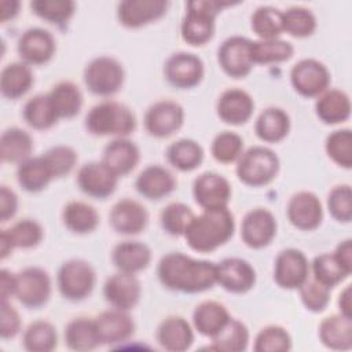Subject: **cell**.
I'll list each match as a JSON object with an SVG mask.
<instances>
[{"label": "cell", "mask_w": 352, "mask_h": 352, "mask_svg": "<svg viewBox=\"0 0 352 352\" xmlns=\"http://www.w3.org/2000/svg\"><path fill=\"white\" fill-rule=\"evenodd\" d=\"M34 78L29 65L12 62L3 67L0 74V91L7 99L16 100L22 98L33 85Z\"/></svg>", "instance_id": "32"}, {"label": "cell", "mask_w": 352, "mask_h": 352, "mask_svg": "<svg viewBox=\"0 0 352 352\" xmlns=\"http://www.w3.org/2000/svg\"><path fill=\"white\" fill-rule=\"evenodd\" d=\"M235 230L234 214L230 209H204L199 216H195L190 223L184 238L187 245L198 253H210L223 246Z\"/></svg>", "instance_id": "2"}, {"label": "cell", "mask_w": 352, "mask_h": 352, "mask_svg": "<svg viewBox=\"0 0 352 352\" xmlns=\"http://www.w3.org/2000/svg\"><path fill=\"white\" fill-rule=\"evenodd\" d=\"M157 275L162 286L169 290L201 293L216 283V264L172 252L160 260Z\"/></svg>", "instance_id": "1"}, {"label": "cell", "mask_w": 352, "mask_h": 352, "mask_svg": "<svg viewBox=\"0 0 352 352\" xmlns=\"http://www.w3.org/2000/svg\"><path fill=\"white\" fill-rule=\"evenodd\" d=\"M23 120L37 131H47L58 122V116L52 107L48 94H40L30 98L23 106Z\"/></svg>", "instance_id": "40"}, {"label": "cell", "mask_w": 352, "mask_h": 352, "mask_svg": "<svg viewBox=\"0 0 352 352\" xmlns=\"http://www.w3.org/2000/svg\"><path fill=\"white\" fill-rule=\"evenodd\" d=\"M286 214L290 224L301 231L316 230L323 219L319 198L311 191H298L287 202Z\"/></svg>", "instance_id": "19"}, {"label": "cell", "mask_w": 352, "mask_h": 352, "mask_svg": "<svg viewBox=\"0 0 352 352\" xmlns=\"http://www.w3.org/2000/svg\"><path fill=\"white\" fill-rule=\"evenodd\" d=\"M210 153L220 164L235 162L243 153V139L235 132H220L212 142Z\"/></svg>", "instance_id": "50"}, {"label": "cell", "mask_w": 352, "mask_h": 352, "mask_svg": "<svg viewBox=\"0 0 352 352\" xmlns=\"http://www.w3.org/2000/svg\"><path fill=\"white\" fill-rule=\"evenodd\" d=\"M160 346L169 352H184L194 342V333L190 323L182 316L165 318L157 329Z\"/></svg>", "instance_id": "27"}, {"label": "cell", "mask_w": 352, "mask_h": 352, "mask_svg": "<svg viewBox=\"0 0 352 352\" xmlns=\"http://www.w3.org/2000/svg\"><path fill=\"white\" fill-rule=\"evenodd\" d=\"M168 6L165 0H125L118 4L117 16L122 26L138 29L162 18Z\"/></svg>", "instance_id": "22"}, {"label": "cell", "mask_w": 352, "mask_h": 352, "mask_svg": "<svg viewBox=\"0 0 352 352\" xmlns=\"http://www.w3.org/2000/svg\"><path fill=\"white\" fill-rule=\"evenodd\" d=\"M216 283L230 293L243 294L254 286L256 271L249 261L228 257L216 264Z\"/></svg>", "instance_id": "17"}, {"label": "cell", "mask_w": 352, "mask_h": 352, "mask_svg": "<svg viewBox=\"0 0 352 352\" xmlns=\"http://www.w3.org/2000/svg\"><path fill=\"white\" fill-rule=\"evenodd\" d=\"M16 275L3 268L0 271V298L1 301H8L10 297L15 296Z\"/></svg>", "instance_id": "58"}, {"label": "cell", "mask_w": 352, "mask_h": 352, "mask_svg": "<svg viewBox=\"0 0 352 352\" xmlns=\"http://www.w3.org/2000/svg\"><path fill=\"white\" fill-rule=\"evenodd\" d=\"M315 113L318 118L327 125L345 122L351 117L349 96L341 89H327L318 96Z\"/></svg>", "instance_id": "30"}, {"label": "cell", "mask_w": 352, "mask_h": 352, "mask_svg": "<svg viewBox=\"0 0 352 352\" xmlns=\"http://www.w3.org/2000/svg\"><path fill=\"white\" fill-rule=\"evenodd\" d=\"M254 110L253 98L241 88L226 89L217 100L219 118L230 125H242L250 120Z\"/></svg>", "instance_id": "24"}, {"label": "cell", "mask_w": 352, "mask_h": 352, "mask_svg": "<svg viewBox=\"0 0 352 352\" xmlns=\"http://www.w3.org/2000/svg\"><path fill=\"white\" fill-rule=\"evenodd\" d=\"M210 340L212 349L223 352H242L249 344V330L243 322L230 318L224 327Z\"/></svg>", "instance_id": "41"}, {"label": "cell", "mask_w": 352, "mask_h": 352, "mask_svg": "<svg viewBox=\"0 0 352 352\" xmlns=\"http://www.w3.org/2000/svg\"><path fill=\"white\" fill-rule=\"evenodd\" d=\"M308 276L309 263L301 250L289 248L279 252L274 264V280L279 287L298 289Z\"/></svg>", "instance_id": "13"}, {"label": "cell", "mask_w": 352, "mask_h": 352, "mask_svg": "<svg viewBox=\"0 0 352 352\" xmlns=\"http://www.w3.org/2000/svg\"><path fill=\"white\" fill-rule=\"evenodd\" d=\"M276 219L265 208L249 210L241 224V238L250 249L268 246L276 235Z\"/></svg>", "instance_id": "14"}, {"label": "cell", "mask_w": 352, "mask_h": 352, "mask_svg": "<svg viewBox=\"0 0 352 352\" xmlns=\"http://www.w3.org/2000/svg\"><path fill=\"white\" fill-rule=\"evenodd\" d=\"M6 234L8 235L14 249L15 248H22V249H30L37 246L43 236L44 231L43 227L32 219H23L16 221L11 228L4 230Z\"/></svg>", "instance_id": "52"}, {"label": "cell", "mask_w": 352, "mask_h": 352, "mask_svg": "<svg viewBox=\"0 0 352 352\" xmlns=\"http://www.w3.org/2000/svg\"><path fill=\"white\" fill-rule=\"evenodd\" d=\"M58 118H73L82 107V94L72 81H60L48 92Z\"/></svg>", "instance_id": "38"}, {"label": "cell", "mask_w": 352, "mask_h": 352, "mask_svg": "<svg viewBox=\"0 0 352 352\" xmlns=\"http://www.w3.org/2000/svg\"><path fill=\"white\" fill-rule=\"evenodd\" d=\"M32 136L21 128H8L0 138V157L3 162L21 164L30 158L33 151Z\"/></svg>", "instance_id": "34"}, {"label": "cell", "mask_w": 352, "mask_h": 352, "mask_svg": "<svg viewBox=\"0 0 352 352\" xmlns=\"http://www.w3.org/2000/svg\"><path fill=\"white\" fill-rule=\"evenodd\" d=\"M279 168V158L271 148L253 146L242 153L235 172L243 184L250 187H263L276 177Z\"/></svg>", "instance_id": "5"}, {"label": "cell", "mask_w": 352, "mask_h": 352, "mask_svg": "<svg viewBox=\"0 0 352 352\" xmlns=\"http://www.w3.org/2000/svg\"><path fill=\"white\" fill-rule=\"evenodd\" d=\"M327 209L331 217L340 223L352 220V190L349 184H340L331 188L327 195Z\"/></svg>", "instance_id": "54"}, {"label": "cell", "mask_w": 352, "mask_h": 352, "mask_svg": "<svg viewBox=\"0 0 352 352\" xmlns=\"http://www.w3.org/2000/svg\"><path fill=\"white\" fill-rule=\"evenodd\" d=\"M30 8L38 18L54 25H63L73 16L76 3L72 0H33Z\"/></svg>", "instance_id": "46"}, {"label": "cell", "mask_w": 352, "mask_h": 352, "mask_svg": "<svg viewBox=\"0 0 352 352\" xmlns=\"http://www.w3.org/2000/svg\"><path fill=\"white\" fill-rule=\"evenodd\" d=\"M168 162L182 172L197 169L204 161V148L192 139H179L166 148Z\"/></svg>", "instance_id": "39"}, {"label": "cell", "mask_w": 352, "mask_h": 352, "mask_svg": "<svg viewBox=\"0 0 352 352\" xmlns=\"http://www.w3.org/2000/svg\"><path fill=\"white\" fill-rule=\"evenodd\" d=\"M135 187L142 197L158 201L176 188V179L169 169L161 165H148L138 175Z\"/></svg>", "instance_id": "25"}, {"label": "cell", "mask_w": 352, "mask_h": 352, "mask_svg": "<svg viewBox=\"0 0 352 352\" xmlns=\"http://www.w3.org/2000/svg\"><path fill=\"white\" fill-rule=\"evenodd\" d=\"M140 160L139 147L126 138H116L103 150L102 162L118 177L131 173Z\"/></svg>", "instance_id": "26"}, {"label": "cell", "mask_w": 352, "mask_h": 352, "mask_svg": "<svg viewBox=\"0 0 352 352\" xmlns=\"http://www.w3.org/2000/svg\"><path fill=\"white\" fill-rule=\"evenodd\" d=\"M294 54V48L289 41L272 38L252 41V59L253 63L268 65L289 60Z\"/></svg>", "instance_id": "43"}, {"label": "cell", "mask_w": 352, "mask_h": 352, "mask_svg": "<svg viewBox=\"0 0 352 352\" xmlns=\"http://www.w3.org/2000/svg\"><path fill=\"white\" fill-rule=\"evenodd\" d=\"M85 128L94 136L126 138L136 129V117L133 111L114 100H104L88 111Z\"/></svg>", "instance_id": "3"}, {"label": "cell", "mask_w": 352, "mask_h": 352, "mask_svg": "<svg viewBox=\"0 0 352 352\" xmlns=\"http://www.w3.org/2000/svg\"><path fill=\"white\" fill-rule=\"evenodd\" d=\"M320 342L333 351H348L352 348V318L342 314L324 318L319 324Z\"/></svg>", "instance_id": "29"}, {"label": "cell", "mask_w": 352, "mask_h": 352, "mask_svg": "<svg viewBox=\"0 0 352 352\" xmlns=\"http://www.w3.org/2000/svg\"><path fill=\"white\" fill-rule=\"evenodd\" d=\"M18 210V197L7 186L0 187V220L8 221Z\"/></svg>", "instance_id": "57"}, {"label": "cell", "mask_w": 352, "mask_h": 352, "mask_svg": "<svg viewBox=\"0 0 352 352\" xmlns=\"http://www.w3.org/2000/svg\"><path fill=\"white\" fill-rule=\"evenodd\" d=\"M19 10V1L12 0H1L0 1V21L4 23L8 19H12Z\"/></svg>", "instance_id": "61"}, {"label": "cell", "mask_w": 352, "mask_h": 352, "mask_svg": "<svg viewBox=\"0 0 352 352\" xmlns=\"http://www.w3.org/2000/svg\"><path fill=\"white\" fill-rule=\"evenodd\" d=\"M15 275V297L23 307L38 309L48 302L51 296V278L47 271L38 267H28Z\"/></svg>", "instance_id": "8"}, {"label": "cell", "mask_w": 352, "mask_h": 352, "mask_svg": "<svg viewBox=\"0 0 352 352\" xmlns=\"http://www.w3.org/2000/svg\"><path fill=\"white\" fill-rule=\"evenodd\" d=\"M253 349L256 352H287L292 349V337L280 326H265L257 333Z\"/></svg>", "instance_id": "51"}, {"label": "cell", "mask_w": 352, "mask_h": 352, "mask_svg": "<svg viewBox=\"0 0 352 352\" xmlns=\"http://www.w3.org/2000/svg\"><path fill=\"white\" fill-rule=\"evenodd\" d=\"M65 344L77 352H88L100 345L95 320L89 318L72 319L65 327Z\"/></svg>", "instance_id": "36"}, {"label": "cell", "mask_w": 352, "mask_h": 352, "mask_svg": "<svg viewBox=\"0 0 352 352\" xmlns=\"http://www.w3.org/2000/svg\"><path fill=\"white\" fill-rule=\"evenodd\" d=\"M194 217V212L187 205L182 202H172L164 208L160 220L161 227L166 234L180 236L184 235Z\"/></svg>", "instance_id": "47"}, {"label": "cell", "mask_w": 352, "mask_h": 352, "mask_svg": "<svg viewBox=\"0 0 352 352\" xmlns=\"http://www.w3.org/2000/svg\"><path fill=\"white\" fill-rule=\"evenodd\" d=\"M62 221L65 227L78 235L92 232L99 224V214L96 209L81 201H72L65 205L62 210Z\"/></svg>", "instance_id": "35"}, {"label": "cell", "mask_w": 352, "mask_h": 352, "mask_svg": "<svg viewBox=\"0 0 352 352\" xmlns=\"http://www.w3.org/2000/svg\"><path fill=\"white\" fill-rule=\"evenodd\" d=\"M21 318L18 311L8 302H0V336L3 340L14 338L21 330Z\"/></svg>", "instance_id": "56"}, {"label": "cell", "mask_w": 352, "mask_h": 352, "mask_svg": "<svg viewBox=\"0 0 352 352\" xmlns=\"http://www.w3.org/2000/svg\"><path fill=\"white\" fill-rule=\"evenodd\" d=\"M228 180L216 172L201 173L192 184V195L202 209L226 208L231 199Z\"/></svg>", "instance_id": "16"}, {"label": "cell", "mask_w": 352, "mask_h": 352, "mask_svg": "<svg viewBox=\"0 0 352 352\" xmlns=\"http://www.w3.org/2000/svg\"><path fill=\"white\" fill-rule=\"evenodd\" d=\"M312 278L329 289H333L351 274L337 261L334 254L323 253L314 258L311 264Z\"/></svg>", "instance_id": "45"}, {"label": "cell", "mask_w": 352, "mask_h": 352, "mask_svg": "<svg viewBox=\"0 0 352 352\" xmlns=\"http://www.w3.org/2000/svg\"><path fill=\"white\" fill-rule=\"evenodd\" d=\"M338 307H340V314H342L344 316L352 318V289H351V285H346L344 287V290L340 293Z\"/></svg>", "instance_id": "60"}, {"label": "cell", "mask_w": 352, "mask_h": 352, "mask_svg": "<svg viewBox=\"0 0 352 352\" xmlns=\"http://www.w3.org/2000/svg\"><path fill=\"white\" fill-rule=\"evenodd\" d=\"M109 223L117 234L138 235L147 227L148 213L140 202L124 198L111 208Z\"/></svg>", "instance_id": "23"}, {"label": "cell", "mask_w": 352, "mask_h": 352, "mask_svg": "<svg viewBox=\"0 0 352 352\" xmlns=\"http://www.w3.org/2000/svg\"><path fill=\"white\" fill-rule=\"evenodd\" d=\"M95 282V270L85 260H67L58 270V290L62 297L69 301H81L87 298L92 293Z\"/></svg>", "instance_id": "6"}, {"label": "cell", "mask_w": 352, "mask_h": 352, "mask_svg": "<svg viewBox=\"0 0 352 352\" xmlns=\"http://www.w3.org/2000/svg\"><path fill=\"white\" fill-rule=\"evenodd\" d=\"M103 296L113 308L131 311L140 301V282L135 274L118 271L104 282Z\"/></svg>", "instance_id": "21"}, {"label": "cell", "mask_w": 352, "mask_h": 352, "mask_svg": "<svg viewBox=\"0 0 352 352\" xmlns=\"http://www.w3.org/2000/svg\"><path fill=\"white\" fill-rule=\"evenodd\" d=\"M217 62L228 77H246L254 65L252 59V40L242 36L228 37L217 51Z\"/></svg>", "instance_id": "10"}, {"label": "cell", "mask_w": 352, "mask_h": 352, "mask_svg": "<svg viewBox=\"0 0 352 352\" xmlns=\"http://www.w3.org/2000/svg\"><path fill=\"white\" fill-rule=\"evenodd\" d=\"M300 298L304 307L311 312H322L327 308L330 302V289L319 283L314 278H307V280L298 287Z\"/></svg>", "instance_id": "55"}, {"label": "cell", "mask_w": 352, "mask_h": 352, "mask_svg": "<svg viewBox=\"0 0 352 352\" xmlns=\"http://www.w3.org/2000/svg\"><path fill=\"white\" fill-rule=\"evenodd\" d=\"M22 344L29 352H51L58 344L56 329L48 320H34L26 327Z\"/></svg>", "instance_id": "42"}, {"label": "cell", "mask_w": 352, "mask_h": 352, "mask_svg": "<svg viewBox=\"0 0 352 352\" xmlns=\"http://www.w3.org/2000/svg\"><path fill=\"white\" fill-rule=\"evenodd\" d=\"M184 122L183 107L173 100H158L144 114V128L154 138H169L176 133Z\"/></svg>", "instance_id": "12"}, {"label": "cell", "mask_w": 352, "mask_h": 352, "mask_svg": "<svg viewBox=\"0 0 352 352\" xmlns=\"http://www.w3.org/2000/svg\"><path fill=\"white\" fill-rule=\"evenodd\" d=\"M250 25L260 40L278 38L283 32V12L270 6L258 7L252 15Z\"/></svg>", "instance_id": "44"}, {"label": "cell", "mask_w": 352, "mask_h": 352, "mask_svg": "<svg viewBox=\"0 0 352 352\" xmlns=\"http://www.w3.org/2000/svg\"><path fill=\"white\" fill-rule=\"evenodd\" d=\"M316 29V18L311 10L305 7H292L283 12V32L304 38L311 36Z\"/></svg>", "instance_id": "49"}, {"label": "cell", "mask_w": 352, "mask_h": 352, "mask_svg": "<svg viewBox=\"0 0 352 352\" xmlns=\"http://www.w3.org/2000/svg\"><path fill=\"white\" fill-rule=\"evenodd\" d=\"M54 179L69 175L77 164V153L69 146H54L43 154Z\"/></svg>", "instance_id": "53"}, {"label": "cell", "mask_w": 352, "mask_h": 352, "mask_svg": "<svg viewBox=\"0 0 352 352\" xmlns=\"http://www.w3.org/2000/svg\"><path fill=\"white\" fill-rule=\"evenodd\" d=\"M230 4L216 0L188 1L187 12L180 28L182 38L190 45H205L214 34V19L217 14Z\"/></svg>", "instance_id": "4"}, {"label": "cell", "mask_w": 352, "mask_h": 352, "mask_svg": "<svg viewBox=\"0 0 352 352\" xmlns=\"http://www.w3.org/2000/svg\"><path fill=\"white\" fill-rule=\"evenodd\" d=\"M52 179L54 176L43 155L25 160L16 169L18 184L28 192H38L44 190Z\"/></svg>", "instance_id": "37"}, {"label": "cell", "mask_w": 352, "mask_h": 352, "mask_svg": "<svg viewBox=\"0 0 352 352\" xmlns=\"http://www.w3.org/2000/svg\"><path fill=\"white\" fill-rule=\"evenodd\" d=\"M204 62L195 54L176 52L172 54L164 66L166 81L179 89L197 87L204 78Z\"/></svg>", "instance_id": "11"}, {"label": "cell", "mask_w": 352, "mask_h": 352, "mask_svg": "<svg viewBox=\"0 0 352 352\" xmlns=\"http://www.w3.org/2000/svg\"><path fill=\"white\" fill-rule=\"evenodd\" d=\"M118 183V176L100 162L84 164L77 172V184L80 190L92 198L106 199L110 197Z\"/></svg>", "instance_id": "15"}, {"label": "cell", "mask_w": 352, "mask_h": 352, "mask_svg": "<svg viewBox=\"0 0 352 352\" xmlns=\"http://www.w3.org/2000/svg\"><path fill=\"white\" fill-rule=\"evenodd\" d=\"M230 318L227 308L221 302L209 300L202 301L195 307L192 312V324L199 334L212 338L224 327Z\"/></svg>", "instance_id": "31"}, {"label": "cell", "mask_w": 352, "mask_h": 352, "mask_svg": "<svg viewBox=\"0 0 352 352\" xmlns=\"http://www.w3.org/2000/svg\"><path fill=\"white\" fill-rule=\"evenodd\" d=\"M333 254L337 258V261L351 274L352 272V241L345 239L340 242Z\"/></svg>", "instance_id": "59"}, {"label": "cell", "mask_w": 352, "mask_h": 352, "mask_svg": "<svg viewBox=\"0 0 352 352\" xmlns=\"http://www.w3.org/2000/svg\"><path fill=\"white\" fill-rule=\"evenodd\" d=\"M111 261L121 272L138 274L150 265L151 250L142 242L125 241L114 246Z\"/></svg>", "instance_id": "28"}, {"label": "cell", "mask_w": 352, "mask_h": 352, "mask_svg": "<svg viewBox=\"0 0 352 352\" xmlns=\"http://www.w3.org/2000/svg\"><path fill=\"white\" fill-rule=\"evenodd\" d=\"M329 158L344 169L352 168V132L351 129H338L331 132L324 142Z\"/></svg>", "instance_id": "48"}, {"label": "cell", "mask_w": 352, "mask_h": 352, "mask_svg": "<svg viewBox=\"0 0 352 352\" xmlns=\"http://www.w3.org/2000/svg\"><path fill=\"white\" fill-rule=\"evenodd\" d=\"M290 131V118L279 107H268L260 113L254 124L257 138L265 143H278L283 140Z\"/></svg>", "instance_id": "33"}, {"label": "cell", "mask_w": 352, "mask_h": 352, "mask_svg": "<svg viewBox=\"0 0 352 352\" xmlns=\"http://www.w3.org/2000/svg\"><path fill=\"white\" fill-rule=\"evenodd\" d=\"M125 80L122 65L113 56L94 58L84 69V84L98 96H111L118 92Z\"/></svg>", "instance_id": "7"}, {"label": "cell", "mask_w": 352, "mask_h": 352, "mask_svg": "<svg viewBox=\"0 0 352 352\" xmlns=\"http://www.w3.org/2000/svg\"><path fill=\"white\" fill-rule=\"evenodd\" d=\"M94 320L100 344L120 345L135 333V322L128 311L111 308L99 314Z\"/></svg>", "instance_id": "20"}, {"label": "cell", "mask_w": 352, "mask_h": 352, "mask_svg": "<svg viewBox=\"0 0 352 352\" xmlns=\"http://www.w3.org/2000/svg\"><path fill=\"white\" fill-rule=\"evenodd\" d=\"M18 54L23 63L38 66L48 63L56 50L54 36L41 28L28 29L18 40Z\"/></svg>", "instance_id": "18"}, {"label": "cell", "mask_w": 352, "mask_h": 352, "mask_svg": "<svg viewBox=\"0 0 352 352\" xmlns=\"http://www.w3.org/2000/svg\"><path fill=\"white\" fill-rule=\"evenodd\" d=\"M290 82L297 94L304 98H318L327 91L330 73L316 59H301L290 70Z\"/></svg>", "instance_id": "9"}]
</instances>
